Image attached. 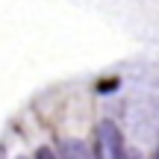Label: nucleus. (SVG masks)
<instances>
[{
    "mask_svg": "<svg viewBox=\"0 0 159 159\" xmlns=\"http://www.w3.org/2000/svg\"><path fill=\"white\" fill-rule=\"evenodd\" d=\"M97 153L100 156H124V142L112 121H103L97 127Z\"/></svg>",
    "mask_w": 159,
    "mask_h": 159,
    "instance_id": "obj_1",
    "label": "nucleus"
}]
</instances>
